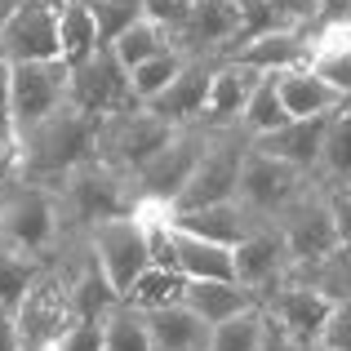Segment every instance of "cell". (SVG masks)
<instances>
[{"mask_svg":"<svg viewBox=\"0 0 351 351\" xmlns=\"http://www.w3.org/2000/svg\"><path fill=\"white\" fill-rule=\"evenodd\" d=\"M85 245H89V254L98 258V267L107 271V280L120 289V298H125L129 285H134L138 276H143L147 267L156 263V236H152V223H147L138 209L94 223V227L85 232Z\"/></svg>","mask_w":351,"mask_h":351,"instance_id":"cell-5","label":"cell"},{"mask_svg":"<svg viewBox=\"0 0 351 351\" xmlns=\"http://www.w3.org/2000/svg\"><path fill=\"white\" fill-rule=\"evenodd\" d=\"M18 5H23V0H0V23H5V18H9V14H14V9H18Z\"/></svg>","mask_w":351,"mask_h":351,"instance_id":"cell-44","label":"cell"},{"mask_svg":"<svg viewBox=\"0 0 351 351\" xmlns=\"http://www.w3.org/2000/svg\"><path fill=\"white\" fill-rule=\"evenodd\" d=\"M316 178L320 182H347L351 178V98H347L343 112H334V120H329Z\"/></svg>","mask_w":351,"mask_h":351,"instance_id":"cell-32","label":"cell"},{"mask_svg":"<svg viewBox=\"0 0 351 351\" xmlns=\"http://www.w3.org/2000/svg\"><path fill=\"white\" fill-rule=\"evenodd\" d=\"M187 298V276L169 263H152L134 285L125 289V302H134L138 311H156V307H173Z\"/></svg>","mask_w":351,"mask_h":351,"instance_id":"cell-27","label":"cell"},{"mask_svg":"<svg viewBox=\"0 0 351 351\" xmlns=\"http://www.w3.org/2000/svg\"><path fill=\"white\" fill-rule=\"evenodd\" d=\"M9 76H14V120H18V134L67 107L71 67L62 58L9 62Z\"/></svg>","mask_w":351,"mask_h":351,"instance_id":"cell-13","label":"cell"},{"mask_svg":"<svg viewBox=\"0 0 351 351\" xmlns=\"http://www.w3.org/2000/svg\"><path fill=\"white\" fill-rule=\"evenodd\" d=\"M58 200H62V218H67L71 236H85L94 223L116 214H129L138 205L134 191V173H125L120 165H112L107 156H89L80 160L71 173H62L58 182Z\"/></svg>","mask_w":351,"mask_h":351,"instance_id":"cell-3","label":"cell"},{"mask_svg":"<svg viewBox=\"0 0 351 351\" xmlns=\"http://www.w3.org/2000/svg\"><path fill=\"white\" fill-rule=\"evenodd\" d=\"M280 80V94H285V107L289 116H334L347 107V89H338L329 76H320L311 62L302 67H289V71H276Z\"/></svg>","mask_w":351,"mask_h":351,"instance_id":"cell-20","label":"cell"},{"mask_svg":"<svg viewBox=\"0 0 351 351\" xmlns=\"http://www.w3.org/2000/svg\"><path fill=\"white\" fill-rule=\"evenodd\" d=\"M173 223L187 227V232H196V236H209V240H218V245L236 249L263 218H254L232 196V200H214V205H196V209H173Z\"/></svg>","mask_w":351,"mask_h":351,"instance_id":"cell-22","label":"cell"},{"mask_svg":"<svg viewBox=\"0 0 351 351\" xmlns=\"http://www.w3.org/2000/svg\"><path fill=\"white\" fill-rule=\"evenodd\" d=\"M258 351H316V343H307V338L289 334V329L280 325V320L267 316V329H263V347Z\"/></svg>","mask_w":351,"mask_h":351,"instance_id":"cell-40","label":"cell"},{"mask_svg":"<svg viewBox=\"0 0 351 351\" xmlns=\"http://www.w3.org/2000/svg\"><path fill=\"white\" fill-rule=\"evenodd\" d=\"M103 334H107V351H156L147 311H138L134 302H125V298L103 316Z\"/></svg>","mask_w":351,"mask_h":351,"instance_id":"cell-30","label":"cell"},{"mask_svg":"<svg viewBox=\"0 0 351 351\" xmlns=\"http://www.w3.org/2000/svg\"><path fill=\"white\" fill-rule=\"evenodd\" d=\"M67 103L76 112L107 120L125 107H134V89H129V67L116 58L112 49H98L94 58L71 67V85H67Z\"/></svg>","mask_w":351,"mask_h":351,"instance_id":"cell-11","label":"cell"},{"mask_svg":"<svg viewBox=\"0 0 351 351\" xmlns=\"http://www.w3.org/2000/svg\"><path fill=\"white\" fill-rule=\"evenodd\" d=\"M173 134H178V125L156 116L147 103H134L98 125V156H107L125 173H138L152 156H160L173 143Z\"/></svg>","mask_w":351,"mask_h":351,"instance_id":"cell-7","label":"cell"},{"mask_svg":"<svg viewBox=\"0 0 351 351\" xmlns=\"http://www.w3.org/2000/svg\"><path fill=\"white\" fill-rule=\"evenodd\" d=\"M214 62L218 58H187V67L173 76V85L160 98H152V112L165 116L169 125L191 129V125H209V80H214Z\"/></svg>","mask_w":351,"mask_h":351,"instance_id":"cell-17","label":"cell"},{"mask_svg":"<svg viewBox=\"0 0 351 351\" xmlns=\"http://www.w3.org/2000/svg\"><path fill=\"white\" fill-rule=\"evenodd\" d=\"M320 347L351 351V298L334 302V311H329V320H325V334H320Z\"/></svg>","mask_w":351,"mask_h":351,"instance_id":"cell-39","label":"cell"},{"mask_svg":"<svg viewBox=\"0 0 351 351\" xmlns=\"http://www.w3.org/2000/svg\"><path fill=\"white\" fill-rule=\"evenodd\" d=\"M263 80V71L245 67L236 58H218L214 62V80H209V125L214 129H227V125H240L249 107V94L254 85Z\"/></svg>","mask_w":351,"mask_h":351,"instance_id":"cell-21","label":"cell"},{"mask_svg":"<svg viewBox=\"0 0 351 351\" xmlns=\"http://www.w3.org/2000/svg\"><path fill=\"white\" fill-rule=\"evenodd\" d=\"M347 23H351V0H347Z\"/></svg>","mask_w":351,"mask_h":351,"instance_id":"cell-45","label":"cell"},{"mask_svg":"<svg viewBox=\"0 0 351 351\" xmlns=\"http://www.w3.org/2000/svg\"><path fill=\"white\" fill-rule=\"evenodd\" d=\"M147 325H152V347L156 351H209V329L214 325H205L187 302L147 311Z\"/></svg>","mask_w":351,"mask_h":351,"instance_id":"cell-24","label":"cell"},{"mask_svg":"<svg viewBox=\"0 0 351 351\" xmlns=\"http://www.w3.org/2000/svg\"><path fill=\"white\" fill-rule=\"evenodd\" d=\"M280 227L285 245L293 254V271L298 267H311L329 254V249L343 245V232H338V218H334V205H329V191L320 178H311L280 214L271 218Z\"/></svg>","mask_w":351,"mask_h":351,"instance_id":"cell-6","label":"cell"},{"mask_svg":"<svg viewBox=\"0 0 351 351\" xmlns=\"http://www.w3.org/2000/svg\"><path fill=\"white\" fill-rule=\"evenodd\" d=\"M182 302H187L205 325H223V320H232L236 311L258 307L263 293L249 289V285H240V280H187V298Z\"/></svg>","mask_w":351,"mask_h":351,"instance_id":"cell-23","label":"cell"},{"mask_svg":"<svg viewBox=\"0 0 351 351\" xmlns=\"http://www.w3.org/2000/svg\"><path fill=\"white\" fill-rule=\"evenodd\" d=\"M249 143H254V138L240 125H227V129L209 125L200 165H196L187 191L178 196L173 209H196V205H214V200H232L236 187H240V165H245V156H249Z\"/></svg>","mask_w":351,"mask_h":351,"instance_id":"cell-8","label":"cell"},{"mask_svg":"<svg viewBox=\"0 0 351 351\" xmlns=\"http://www.w3.org/2000/svg\"><path fill=\"white\" fill-rule=\"evenodd\" d=\"M329 191V205H334V218H338V232L351 245V178L347 182H325Z\"/></svg>","mask_w":351,"mask_h":351,"instance_id":"cell-42","label":"cell"},{"mask_svg":"<svg viewBox=\"0 0 351 351\" xmlns=\"http://www.w3.org/2000/svg\"><path fill=\"white\" fill-rule=\"evenodd\" d=\"M0 138L18 143V120H14V76H9V62L0 58Z\"/></svg>","mask_w":351,"mask_h":351,"instance_id":"cell-41","label":"cell"},{"mask_svg":"<svg viewBox=\"0 0 351 351\" xmlns=\"http://www.w3.org/2000/svg\"><path fill=\"white\" fill-rule=\"evenodd\" d=\"M0 351H23V338H18V311L0 302Z\"/></svg>","mask_w":351,"mask_h":351,"instance_id":"cell-43","label":"cell"},{"mask_svg":"<svg viewBox=\"0 0 351 351\" xmlns=\"http://www.w3.org/2000/svg\"><path fill=\"white\" fill-rule=\"evenodd\" d=\"M205 138H209V125H191V129H178L173 143L165 147L160 156L143 165L134 173V191L138 200H156V205H178V196L187 191L191 173L200 165V152H205Z\"/></svg>","mask_w":351,"mask_h":351,"instance_id":"cell-10","label":"cell"},{"mask_svg":"<svg viewBox=\"0 0 351 351\" xmlns=\"http://www.w3.org/2000/svg\"><path fill=\"white\" fill-rule=\"evenodd\" d=\"M40 267H45L40 258H32V254H18V249L0 245V302L18 311V302H23V298H27V289L36 285Z\"/></svg>","mask_w":351,"mask_h":351,"instance_id":"cell-33","label":"cell"},{"mask_svg":"<svg viewBox=\"0 0 351 351\" xmlns=\"http://www.w3.org/2000/svg\"><path fill=\"white\" fill-rule=\"evenodd\" d=\"M89 9H94V23H98V40H103V49H112L129 27L147 18V0H89Z\"/></svg>","mask_w":351,"mask_h":351,"instance_id":"cell-35","label":"cell"},{"mask_svg":"<svg viewBox=\"0 0 351 351\" xmlns=\"http://www.w3.org/2000/svg\"><path fill=\"white\" fill-rule=\"evenodd\" d=\"M325 5L329 0H271L276 23L280 27H298V32H311V27L325 23Z\"/></svg>","mask_w":351,"mask_h":351,"instance_id":"cell-37","label":"cell"},{"mask_svg":"<svg viewBox=\"0 0 351 351\" xmlns=\"http://www.w3.org/2000/svg\"><path fill=\"white\" fill-rule=\"evenodd\" d=\"M53 351H107L103 320H71L62 329V338L53 343Z\"/></svg>","mask_w":351,"mask_h":351,"instance_id":"cell-38","label":"cell"},{"mask_svg":"<svg viewBox=\"0 0 351 351\" xmlns=\"http://www.w3.org/2000/svg\"><path fill=\"white\" fill-rule=\"evenodd\" d=\"M293 276H307L311 285H320V289L329 293V298H351V245L343 240L338 249H329L320 263H311V267H298Z\"/></svg>","mask_w":351,"mask_h":351,"instance_id":"cell-34","label":"cell"},{"mask_svg":"<svg viewBox=\"0 0 351 351\" xmlns=\"http://www.w3.org/2000/svg\"><path fill=\"white\" fill-rule=\"evenodd\" d=\"M187 67V53L182 49H160L152 53L147 62H138V67H129V89H134V103H152V98H160L165 89L173 85V76Z\"/></svg>","mask_w":351,"mask_h":351,"instance_id":"cell-28","label":"cell"},{"mask_svg":"<svg viewBox=\"0 0 351 351\" xmlns=\"http://www.w3.org/2000/svg\"><path fill=\"white\" fill-rule=\"evenodd\" d=\"M289 276H293V254H289V245H285V236H280L276 223H258L254 232L236 245V280L249 285V289H258L263 298L280 280H289Z\"/></svg>","mask_w":351,"mask_h":351,"instance_id":"cell-16","label":"cell"},{"mask_svg":"<svg viewBox=\"0 0 351 351\" xmlns=\"http://www.w3.org/2000/svg\"><path fill=\"white\" fill-rule=\"evenodd\" d=\"M329 120H334V116H293V120H285L280 129L254 138V147H258V152H267V156H280V160L298 165V169H307L311 178H316Z\"/></svg>","mask_w":351,"mask_h":351,"instance_id":"cell-19","label":"cell"},{"mask_svg":"<svg viewBox=\"0 0 351 351\" xmlns=\"http://www.w3.org/2000/svg\"><path fill=\"white\" fill-rule=\"evenodd\" d=\"M160 49H169V32H165L156 18H143V23H134L125 36L112 45V53L125 67H138V62H147L152 53H160Z\"/></svg>","mask_w":351,"mask_h":351,"instance_id":"cell-36","label":"cell"},{"mask_svg":"<svg viewBox=\"0 0 351 351\" xmlns=\"http://www.w3.org/2000/svg\"><path fill=\"white\" fill-rule=\"evenodd\" d=\"M240 40V5L236 0H191L178 27L169 32V45L187 58H227Z\"/></svg>","mask_w":351,"mask_h":351,"instance_id":"cell-12","label":"cell"},{"mask_svg":"<svg viewBox=\"0 0 351 351\" xmlns=\"http://www.w3.org/2000/svg\"><path fill=\"white\" fill-rule=\"evenodd\" d=\"M311 53V32H298V27H267L258 36H245L240 45H232L227 58L245 62V67L263 71V76H276V71L302 67Z\"/></svg>","mask_w":351,"mask_h":351,"instance_id":"cell-18","label":"cell"},{"mask_svg":"<svg viewBox=\"0 0 351 351\" xmlns=\"http://www.w3.org/2000/svg\"><path fill=\"white\" fill-rule=\"evenodd\" d=\"M0 58H5V62L62 58L58 0H23V5L0 23Z\"/></svg>","mask_w":351,"mask_h":351,"instance_id":"cell-14","label":"cell"},{"mask_svg":"<svg viewBox=\"0 0 351 351\" xmlns=\"http://www.w3.org/2000/svg\"><path fill=\"white\" fill-rule=\"evenodd\" d=\"M307 182H311L307 169H298V165L280 160V156H267V152H258V147L249 143V156H245V165H240L236 200H240V205H245L254 218L271 223V218L280 214V209L289 205V200L298 196Z\"/></svg>","mask_w":351,"mask_h":351,"instance_id":"cell-9","label":"cell"},{"mask_svg":"<svg viewBox=\"0 0 351 351\" xmlns=\"http://www.w3.org/2000/svg\"><path fill=\"white\" fill-rule=\"evenodd\" d=\"M98 125H103V120L76 112V107L67 103L49 120L23 129V134H18V178L58 182L62 173H71L80 160L98 156Z\"/></svg>","mask_w":351,"mask_h":351,"instance_id":"cell-2","label":"cell"},{"mask_svg":"<svg viewBox=\"0 0 351 351\" xmlns=\"http://www.w3.org/2000/svg\"><path fill=\"white\" fill-rule=\"evenodd\" d=\"M263 329H267V307H245L232 320L209 329V351H258L263 347Z\"/></svg>","mask_w":351,"mask_h":351,"instance_id":"cell-31","label":"cell"},{"mask_svg":"<svg viewBox=\"0 0 351 351\" xmlns=\"http://www.w3.org/2000/svg\"><path fill=\"white\" fill-rule=\"evenodd\" d=\"M307 62L320 71V76H329L338 89H347L351 94V23L347 18H334V23H320L311 27V53Z\"/></svg>","mask_w":351,"mask_h":351,"instance_id":"cell-25","label":"cell"},{"mask_svg":"<svg viewBox=\"0 0 351 351\" xmlns=\"http://www.w3.org/2000/svg\"><path fill=\"white\" fill-rule=\"evenodd\" d=\"M267 316L280 320L289 334L307 338V343L320 347V334H325V320L329 311H334V298H329L320 285H311L307 276H289V280H280L271 293L263 298Z\"/></svg>","mask_w":351,"mask_h":351,"instance_id":"cell-15","label":"cell"},{"mask_svg":"<svg viewBox=\"0 0 351 351\" xmlns=\"http://www.w3.org/2000/svg\"><path fill=\"white\" fill-rule=\"evenodd\" d=\"M285 120H293V116H289V107H285L280 80L263 76L254 85V94H249V107H245V116H240V129H245L249 138H263V134H271V129H280Z\"/></svg>","mask_w":351,"mask_h":351,"instance_id":"cell-29","label":"cell"},{"mask_svg":"<svg viewBox=\"0 0 351 351\" xmlns=\"http://www.w3.org/2000/svg\"><path fill=\"white\" fill-rule=\"evenodd\" d=\"M67 240L71 232L53 182H32V178L0 182V245L49 263L62 254Z\"/></svg>","mask_w":351,"mask_h":351,"instance_id":"cell-1","label":"cell"},{"mask_svg":"<svg viewBox=\"0 0 351 351\" xmlns=\"http://www.w3.org/2000/svg\"><path fill=\"white\" fill-rule=\"evenodd\" d=\"M71 258H76V236L62 245L58 258H49L40 267L36 285L18 302V338H23V351H53L62 329L76 320V307H71Z\"/></svg>","mask_w":351,"mask_h":351,"instance_id":"cell-4","label":"cell"},{"mask_svg":"<svg viewBox=\"0 0 351 351\" xmlns=\"http://www.w3.org/2000/svg\"><path fill=\"white\" fill-rule=\"evenodd\" d=\"M58 40H62V62L67 67H76V62L94 58L103 49L89 0H58Z\"/></svg>","mask_w":351,"mask_h":351,"instance_id":"cell-26","label":"cell"},{"mask_svg":"<svg viewBox=\"0 0 351 351\" xmlns=\"http://www.w3.org/2000/svg\"><path fill=\"white\" fill-rule=\"evenodd\" d=\"M316 351H334V347H316Z\"/></svg>","mask_w":351,"mask_h":351,"instance_id":"cell-46","label":"cell"}]
</instances>
